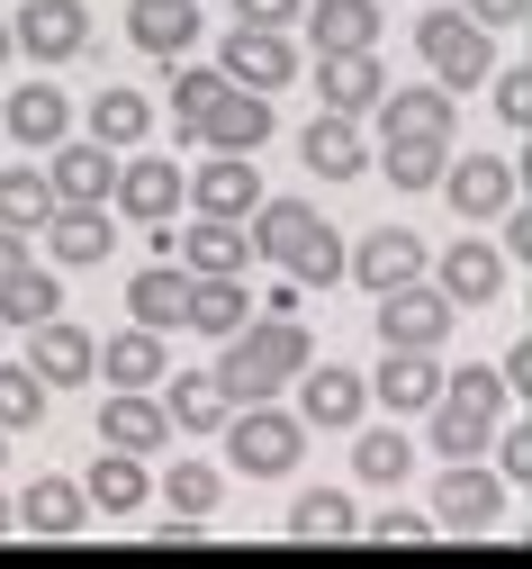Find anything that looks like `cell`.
<instances>
[{
  "label": "cell",
  "mask_w": 532,
  "mask_h": 569,
  "mask_svg": "<svg viewBox=\"0 0 532 569\" xmlns=\"http://www.w3.org/2000/svg\"><path fill=\"white\" fill-rule=\"evenodd\" d=\"M10 28H19V54L28 63H72V54L91 46V10H82V0H28Z\"/></svg>",
  "instance_id": "11"
},
{
  "label": "cell",
  "mask_w": 532,
  "mask_h": 569,
  "mask_svg": "<svg viewBox=\"0 0 532 569\" xmlns=\"http://www.w3.org/2000/svg\"><path fill=\"white\" fill-rule=\"evenodd\" d=\"M181 262L208 280V271H244L253 262V236H244V218H199L190 236H181Z\"/></svg>",
  "instance_id": "35"
},
{
  "label": "cell",
  "mask_w": 532,
  "mask_h": 569,
  "mask_svg": "<svg viewBox=\"0 0 532 569\" xmlns=\"http://www.w3.org/2000/svg\"><path fill=\"white\" fill-rule=\"evenodd\" d=\"M225 82L289 91V82H298V46H289V28H244V19H235V37H225Z\"/></svg>",
  "instance_id": "13"
},
{
  "label": "cell",
  "mask_w": 532,
  "mask_h": 569,
  "mask_svg": "<svg viewBox=\"0 0 532 569\" xmlns=\"http://www.w3.org/2000/svg\"><path fill=\"white\" fill-rule=\"evenodd\" d=\"M352 280L379 299V290H398V280H424V244L406 236V227H379V236H361L352 244Z\"/></svg>",
  "instance_id": "28"
},
{
  "label": "cell",
  "mask_w": 532,
  "mask_h": 569,
  "mask_svg": "<svg viewBox=\"0 0 532 569\" xmlns=\"http://www.w3.org/2000/svg\"><path fill=\"white\" fill-rule=\"evenodd\" d=\"M163 407H172V435H225L235 389H225L217 371H172V380H163Z\"/></svg>",
  "instance_id": "26"
},
{
  "label": "cell",
  "mask_w": 532,
  "mask_h": 569,
  "mask_svg": "<svg viewBox=\"0 0 532 569\" xmlns=\"http://www.w3.org/2000/svg\"><path fill=\"white\" fill-rule=\"evenodd\" d=\"M0 425L10 435H37L46 425V371L37 362H0Z\"/></svg>",
  "instance_id": "42"
},
{
  "label": "cell",
  "mask_w": 532,
  "mask_h": 569,
  "mask_svg": "<svg viewBox=\"0 0 532 569\" xmlns=\"http://www.w3.org/2000/svg\"><path fill=\"white\" fill-rule=\"evenodd\" d=\"M370 407V380L343 371V362H308L298 371V416H308V435H352Z\"/></svg>",
  "instance_id": "7"
},
{
  "label": "cell",
  "mask_w": 532,
  "mask_h": 569,
  "mask_svg": "<svg viewBox=\"0 0 532 569\" xmlns=\"http://www.w3.org/2000/svg\"><path fill=\"white\" fill-rule=\"evenodd\" d=\"M28 362L46 371V389H72V380L100 371V343L72 326V317H46V326H28Z\"/></svg>",
  "instance_id": "24"
},
{
  "label": "cell",
  "mask_w": 532,
  "mask_h": 569,
  "mask_svg": "<svg viewBox=\"0 0 532 569\" xmlns=\"http://www.w3.org/2000/svg\"><path fill=\"white\" fill-rule=\"evenodd\" d=\"M442 199L461 208V218H505L514 208V163H496V154H461L442 172Z\"/></svg>",
  "instance_id": "25"
},
{
  "label": "cell",
  "mask_w": 532,
  "mask_h": 569,
  "mask_svg": "<svg viewBox=\"0 0 532 569\" xmlns=\"http://www.w3.org/2000/svg\"><path fill=\"white\" fill-rule=\"evenodd\" d=\"M298 154H308V172H317V181H361V172H370L361 118H343V109H317V118H308V136H298Z\"/></svg>",
  "instance_id": "18"
},
{
  "label": "cell",
  "mask_w": 532,
  "mask_h": 569,
  "mask_svg": "<svg viewBox=\"0 0 532 569\" xmlns=\"http://www.w3.org/2000/svg\"><path fill=\"white\" fill-rule=\"evenodd\" d=\"M10 54H19V28H10V19H0V63H10Z\"/></svg>",
  "instance_id": "52"
},
{
  "label": "cell",
  "mask_w": 532,
  "mask_h": 569,
  "mask_svg": "<svg viewBox=\"0 0 532 569\" xmlns=\"http://www.w3.org/2000/svg\"><path fill=\"white\" fill-rule=\"evenodd\" d=\"M181 199H190V181H181L163 154H144V163L118 172V208H127L135 227H172V218H181Z\"/></svg>",
  "instance_id": "23"
},
{
  "label": "cell",
  "mask_w": 532,
  "mask_h": 569,
  "mask_svg": "<svg viewBox=\"0 0 532 569\" xmlns=\"http://www.w3.org/2000/svg\"><path fill=\"white\" fill-rule=\"evenodd\" d=\"M235 19L244 28H298V19H308V0H235Z\"/></svg>",
  "instance_id": "46"
},
{
  "label": "cell",
  "mask_w": 532,
  "mask_h": 569,
  "mask_svg": "<svg viewBox=\"0 0 532 569\" xmlns=\"http://www.w3.org/2000/svg\"><path fill=\"white\" fill-rule=\"evenodd\" d=\"M451 317H461V308L442 299V280H398V290H379V343H415V352H442Z\"/></svg>",
  "instance_id": "6"
},
{
  "label": "cell",
  "mask_w": 532,
  "mask_h": 569,
  "mask_svg": "<svg viewBox=\"0 0 532 569\" xmlns=\"http://www.w3.org/2000/svg\"><path fill=\"white\" fill-rule=\"evenodd\" d=\"M433 280H442L451 308H496V290H505V253H496L488 236H451L442 262H433Z\"/></svg>",
  "instance_id": "10"
},
{
  "label": "cell",
  "mask_w": 532,
  "mask_h": 569,
  "mask_svg": "<svg viewBox=\"0 0 532 569\" xmlns=\"http://www.w3.org/2000/svg\"><path fill=\"white\" fill-rule=\"evenodd\" d=\"M317 362V343H308V326L298 317H253L244 335H225V352H217V380L235 389V407H253V398H271V389H289L298 371Z\"/></svg>",
  "instance_id": "2"
},
{
  "label": "cell",
  "mask_w": 532,
  "mask_h": 569,
  "mask_svg": "<svg viewBox=\"0 0 532 569\" xmlns=\"http://www.w3.org/2000/svg\"><path fill=\"white\" fill-rule=\"evenodd\" d=\"M100 507H91V488H72V479H28L19 488V533H37V542H72Z\"/></svg>",
  "instance_id": "16"
},
{
  "label": "cell",
  "mask_w": 532,
  "mask_h": 569,
  "mask_svg": "<svg viewBox=\"0 0 532 569\" xmlns=\"http://www.w3.org/2000/svg\"><path fill=\"white\" fill-rule=\"evenodd\" d=\"M415 470V443L398 435V425H370V435H352V479H370V488H398Z\"/></svg>",
  "instance_id": "38"
},
{
  "label": "cell",
  "mask_w": 532,
  "mask_h": 569,
  "mask_svg": "<svg viewBox=\"0 0 532 569\" xmlns=\"http://www.w3.org/2000/svg\"><path fill=\"white\" fill-rule=\"evenodd\" d=\"M271 91H253V82H225L217 91V109H208V127H199V146H217V154H262L271 146Z\"/></svg>",
  "instance_id": "9"
},
{
  "label": "cell",
  "mask_w": 532,
  "mask_h": 569,
  "mask_svg": "<svg viewBox=\"0 0 532 569\" xmlns=\"http://www.w3.org/2000/svg\"><path fill=\"white\" fill-rule=\"evenodd\" d=\"M253 326V290H244V271H208L190 280V335L225 343V335H244Z\"/></svg>",
  "instance_id": "27"
},
{
  "label": "cell",
  "mask_w": 532,
  "mask_h": 569,
  "mask_svg": "<svg viewBox=\"0 0 532 569\" xmlns=\"http://www.w3.org/2000/svg\"><path fill=\"white\" fill-rule=\"evenodd\" d=\"M379 551H389V542H442V516H415V507H389V516H370L361 525Z\"/></svg>",
  "instance_id": "44"
},
{
  "label": "cell",
  "mask_w": 532,
  "mask_h": 569,
  "mask_svg": "<svg viewBox=\"0 0 532 569\" xmlns=\"http://www.w3.org/2000/svg\"><path fill=\"white\" fill-rule=\"evenodd\" d=\"M352 533H361V516H352L343 488H308L289 507V542H352Z\"/></svg>",
  "instance_id": "36"
},
{
  "label": "cell",
  "mask_w": 532,
  "mask_h": 569,
  "mask_svg": "<svg viewBox=\"0 0 532 569\" xmlns=\"http://www.w3.org/2000/svg\"><path fill=\"white\" fill-rule=\"evenodd\" d=\"M451 118H461V91H398L389 82V100H379V136H451Z\"/></svg>",
  "instance_id": "31"
},
{
  "label": "cell",
  "mask_w": 532,
  "mask_h": 569,
  "mask_svg": "<svg viewBox=\"0 0 532 569\" xmlns=\"http://www.w3.org/2000/svg\"><path fill=\"white\" fill-rule=\"evenodd\" d=\"M496 470H505V479H532V425H514V435H496Z\"/></svg>",
  "instance_id": "47"
},
{
  "label": "cell",
  "mask_w": 532,
  "mask_h": 569,
  "mask_svg": "<svg viewBox=\"0 0 532 569\" xmlns=\"http://www.w3.org/2000/svg\"><path fill=\"white\" fill-rule=\"evenodd\" d=\"M190 280H199L190 262L154 253V262L127 280V317H135V326H154V335H163V326H190Z\"/></svg>",
  "instance_id": "15"
},
{
  "label": "cell",
  "mask_w": 532,
  "mask_h": 569,
  "mask_svg": "<svg viewBox=\"0 0 532 569\" xmlns=\"http://www.w3.org/2000/svg\"><path fill=\"white\" fill-rule=\"evenodd\" d=\"M91 507L100 516H135L144 497H154V479H144V452H118V443H100V461H91Z\"/></svg>",
  "instance_id": "30"
},
{
  "label": "cell",
  "mask_w": 532,
  "mask_h": 569,
  "mask_svg": "<svg viewBox=\"0 0 532 569\" xmlns=\"http://www.w3.org/2000/svg\"><path fill=\"white\" fill-rule=\"evenodd\" d=\"M217 91H225V63H217V73H208V63H181V73H172V136H190V146H199Z\"/></svg>",
  "instance_id": "40"
},
{
  "label": "cell",
  "mask_w": 532,
  "mask_h": 569,
  "mask_svg": "<svg viewBox=\"0 0 532 569\" xmlns=\"http://www.w3.org/2000/svg\"><path fill=\"white\" fill-rule=\"evenodd\" d=\"M505 389H532V343H514V362H505Z\"/></svg>",
  "instance_id": "50"
},
{
  "label": "cell",
  "mask_w": 532,
  "mask_h": 569,
  "mask_svg": "<svg viewBox=\"0 0 532 569\" xmlns=\"http://www.w3.org/2000/svg\"><path fill=\"white\" fill-rule=\"evenodd\" d=\"M217 497H225L217 461H172V470H163V507H172V516H208Z\"/></svg>",
  "instance_id": "43"
},
{
  "label": "cell",
  "mask_w": 532,
  "mask_h": 569,
  "mask_svg": "<svg viewBox=\"0 0 532 569\" xmlns=\"http://www.w3.org/2000/svg\"><path fill=\"white\" fill-rule=\"evenodd\" d=\"M100 443H118V452H163V443H172V407H163L154 389H118V398L100 407Z\"/></svg>",
  "instance_id": "22"
},
{
  "label": "cell",
  "mask_w": 532,
  "mask_h": 569,
  "mask_svg": "<svg viewBox=\"0 0 532 569\" xmlns=\"http://www.w3.org/2000/svg\"><path fill=\"white\" fill-rule=\"evenodd\" d=\"M389 181L398 190H442V172H451V136H389Z\"/></svg>",
  "instance_id": "37"
},
{
  "label": "cell",
  "mask_w": 532,
  "mask_h": 569,
  "mask_svg": "<svg viewBox=\"0 0 532 569\" xmlns=\"http://www.w3.org/2000/svg\"><path fill=\"white\" fill-rule=\"evenodd\" d=\"M317 100L343 109V118H379V100H389V63H379L370 46L361 54H317Z\"/></svg>",
  "instance_id": "14"
},
{
  "label": "cell",
  "mask_w": 532,
  "mask_h": 569,
  "mask_svg": "<svg viewBox=\"0 0 532 569\" xmlns=\"http://www.w3.org/2000/svg\"><path fill=\"white\" fill-rule=\"evenodd\" d=\"M225 452H235V470H244V479H289V470H298V452H308V416L253 398V407L225 416Z\"/></svg>",
  "instance_id": "4"
},
{
  "label": "cell",
  "mask_w": 532,
  "mask_h": 569,
  "mask_svg": "<svg viewBox=\"0 0 532 569\" xmlns=\"http://www.w3.org/2000/svg\"><path fill=\"white\" fill-rule=\"evenodd\" d=\"M109 244H118V227H109V199H63L54 218H46V253H54L63 271H91V262H109Z\"/></svg>",
  "instance_id": "12"
},
{
  "label": "cell",
  "mask_w": 532,
  "mask_h": 569,
  "mask_svg": "<svg viewBox=\"0 0 532 569\" xmlns=\"http://www.w3.org/2000/svg\"><path fill=\"white\" fill-rule=\"evenodd\" d=\"M46 317H63V280L28 262L10 290H0V326H46Z\"/></svg>",
  "instance_id": "41"
},
{
  "label": "cell",
  "mask_w": 532,
  "mask_h": 569,
  "mask_svg": "<svg viewBox=\"0 0 532 569\" xmlns=\"http://www.w3.org/2000/svg\"><path fill=\"white\" fill-rule=\"evenodd\" d=\"M54 172L46 163H10L0 172V227H19V236H46V218H54Z\"/></svg>",
  "instance_id": "33"
},
{
  "label": "cell",
  "mask_w": 532,
  "mask_h": 569,
  "mask_svg": "<svg viewBox=\"0 0 532 569\" xmlns=\"http://www.w3.org/2000/svg\"><path fill=\"white\" fill-rule=\"evenodd\" d=\"M19 533V497H0V542H10Z\"/></svg>",
  "instance_id": "51"
},
{
  "label": "cell",
  "mask_w": 532,
  "mask_h": 569,
  "mask_svg": "<svg viewBox=\"0 0 532 569\" xmlns=\"http://www.w3.org/2000/svg\"><path fill=\"white\" fill-rule=\"evenodd\" d=\"M470 19H488V28H514V19H532V0H461Z\"/></svg>",
  "instance_id": "48"
},
{
  "label": "cell",
  "mask_w": 532,
  "mask_h": 569,
  "mask_svg": "<svg viewBox=\"0 0 532 569\" xmlns=\"http://www.w3.org/2000/svg\"><path fill=\"white\" fill-rule=\"evenodd\" d=\"M54 172V199H118V146H100V136H63V146L46 154Z\"/></svg>",
  "instance_id": "17"
},
{
  "label": "cell",
  "mask_w": 532,
  "mask_h": 569,
  "mask_svg": "<svg viewBox=\"0 0 532 569\" xmlns=\"http://www.w3.org/2000/svg\"><path fill=\"white\" fill-rule=\"evenodd\" d=\"M190 208H199V218H253V208H262V172H253V154H217V163H199V172H190Z\"/></svg>",
  "instance_id": "21"
},
{
  "label": "cell",
  "mask_w": 532,
  "mask_h": 569,
  "mask_svg": "<svg viewBox=\"0 0 532 569\" xmlns=\"http://www.w3.org/2000/svg\"><path fill=\"white\" fill-rule=\"evenodd\" d=\"M496 416H505V371L461 362L442 380V398H433V452H451V461L496 452Z\"/></svg>",
  "instance_id": "3"
},
{
  "label": "cell",
  "mask_w": 532,
  "mask_h": 569,
  "mask_svg": "<svg viewBox=\"0 0 532 569\" xmlns=\"http://www.w3.org/2000/svg\"><path fill=\"white\" fill-rule=\"evenodd\" d=\"M308 37H317V54H361V46H379V0H317V10H308Z\"/></svg>",
  "instance_id": "34"
},
{
  "label": "cell",
  "mask_w": 532,
  "mask_h": 569,
  "mask_svg": "<svg viewBox=\"0 0 532 569\" xmlns=\"http://www.w3.org/2000/svg\"><path fill=\"white\" fill-rule=\"evenodd\" d=\"M442 380H451V371L433 362V352H415V343H389V362H379L370 398H389V416H433Z\"/></svg>",
  "instance_id": "20"
},
{
  "label": "cell",
  "mask_w": 532,
  "mask_h": 569,
  "mask_svg": "<svg viewBox=\"0 0 532 569\" xmlns=\"http://www.w3.org/2000/svg\"><path fill=\"white\" fill-rule=\"evenodd\" d=\"M415 54L433 63L442 91H479L496 73V28L470 10H433V19H415Z\"/></svg>",
  "instance_id": "5"
},
{
  "label": "cell",
  "mask_w": 532,
  "mask_h": 569,
  "mask_svg": "<svg viewBox=\"0 0 532 569\" xmlns=\"http://www.w3.org/2000/svg\"><path fill=\"white\" fill-rule=\"evenodd\" d=\"M433 516L442 533H488L505 516V470H479V461H451L442 488H433Z\"/></svg>",
  "instance_id": "8"
},
{
  "label": "cell",
  "mask_w": 532,
  "mask_h": 569,
  "mask_svg": "<svg viewBox=\"0 0 532 569\" xmlns=\"http://www.w3.org/2000/svg\"><path fill=\"white\" fill-rule=\"evenodd\" d=\"M253 253L280 262L298 290H334V280H352V253L334 244V227L317 218L308 199H262L253 208Z\"/></svg>",
  "instance_id": "1"
},
{
  "label": "cell",
  "mask_w": 532,
  "mask_h": 569,
  "mask_svg": "<svg viewBox=\"0 0 532 569\" xmlns=\"http://www.w3.org/2000/svg\"><path fill=\"white\" fill-rule=\"evenodd\" d=\"M496 118L505 127H532V63H523V73H496Z\"/></svg>",
  "instance_id": "45"
},
{
  "label": "cell",
  "mask_w": 532,
  "mask_h": 569,
  "mask_svg": "<svg viewBox=\"0 0 532 569\" xmlns=\"http://www.w3.org/2000/svg\"><path fill=\"white\" fill-rule=\"evenodd\" d=\"M19 271H28V236H19V227H0V290H10Z\"/></svg>",
  "instance_id": "49"
},
{
  "label": "cell",
  "mask_w": 532,
  "mask_h": 569,
  "mask_svg": "<svg viewBox=\"0 0 532 569\" xmlns=\"http://www.w3.org/2000/svg\"><path fill=\"white\" fill-rule=\"evenodd\" d=\"M0 461H10V425H0Z\"/></svg>",
  "instance_id": "53"
},
{
  "label": "cell",
  "mask_w": 532,
  "mask_h": 569,
  "mask_svg": "<svg viewBox=\"0 0 532 569\" xmlns=\"http://www.w3.org/2000/svg\"><path fill=\"white\" fill-rule=\"evenodd\" d=\"M100 380H118V389H163V380H172V352H163V335H154V326H127V335H109V343H100Z\"/></svg>",
  "instance_id": "29"
},
{
  "label": "cell",
  "mask_w": 532,
  "mask_h": 569,
  "mask_svg": "<svg viewBox=\"0 0 532 569\" xmlns=\"http://www.w3.org/2000/svg\"><path fill=\"white\" fill-rule=\"evenodd\" d=\"M127 37L144 46V54H181L190 37H199V0H127Z\"/></svg>",
  "instance_id": "32"
},
{
  "label": "cell",
  "mask_w": 532,
  "mask_h": 569,
  "mask_svg": "<svg viewBox=\"0 0 532 569\" xmlns=\"http://www.w3.org/2000/svg\"><path fill=\"white\" fill-rule=\"evenodd\" d=\"M0 127L19 136L28 154H54L63 136H72V100L54 82H28V91H0Z\"/></svg>",
  "instance_id": "19"
},
{
  "label": "cell",
  "mask_w": 532,
  "mask_h": 569,
  "mask_svg": "<svg viewBox=\"0 0 532 569\" xmlns=\"http://www.w3.org/2000/svg\"><path fill=\"white\" fill-rule=\"evenodd\" d=\"M91 136H100V146H144V136H154V100H144V91H100L91 100Z\"/></svg>",
  "instance_id": "39"
}]
</instances>
